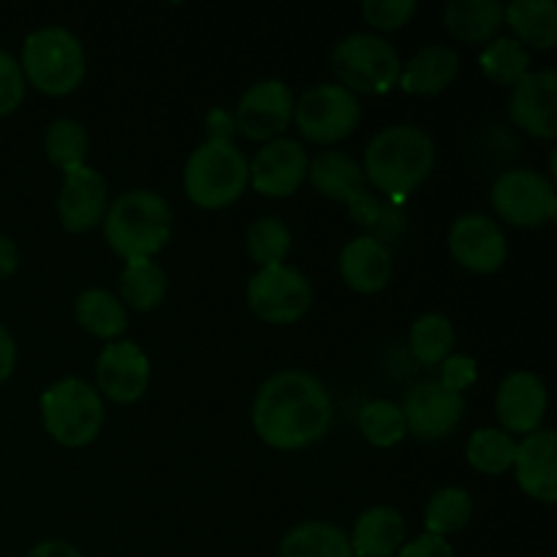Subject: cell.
I'll list each match as a JSON object with an SVG mask.
<instances>
[{
    "label": "cell",
    "mask_w": 557,
    "mask_h": 557,
    "mask_svg": "<svg viewBox=\"0 0 557 557\" xmlns=\"http://www.w3.org/2000/svg\"><path fill=\"white\" fill-rule=\"evenodd\" d=\"M332 424V397L315 375L283 370L261 384L253 400V430L267 446L297 451L315 444Z\"/></svg>",
    "instance_id": "6da1fadb"
},
{
    "label": "cell",
    "mask_w": 557,
    "mask_h": 557,
    "mask_svg": "<svg viewBox=\"0 0 557 557\" xmlns=\"http://www.w3.org/2000/svg\"><path fill=\"white\" fill-rule=\"evenodd\" d=\"M435 166V145L419 125H389L370 139L364 150V180L375 185L386 201L403 205Z\"/></svg>",
    "instance_id": "7a4b0ae2"
},
{
    "label": "cell",
    "mask_w": 557,
    "mask_h": 557,
    "mask_svg": "<svg viewBox=\"0 0 557 557\" xmlns=\"http://www.w3.org/2000/svg\"><path fill=\"white\" fill-rule=\"evenodd\" d=\"M172 234V210L156 190H128L103 215V237L125 261L152 259Z\"/></svg>",
    "instance_id": "3957f363"
},
{
    "label": "cell",
    "mask_w": 557,
    "mask_h": 557,
    "mask_svg": "<svg viewBox=\"0 0 557 557\" xmlns=\"http://www.w3.org/2000/svg\"><path fill=\"white\" fill-rule=\"evenodd\" d=\"M20 69L25 82H30L38 92L63 98L85 79V49L65 27H41L22 44Z\"/></svg>",
    "instance_id": "277c9868"
},
{
    "label": "cell",
    "mask_w": 557,
    "mask_h": 557,
    "mask_svg": "<svg viewBox=\"0 0 557 557\" xmlns=\"http://www.w3.org/2000/svg\"><path fill=\"white\" fill-rule=\"evenodd\" d=\"M183 188L201 210H223L248 188V161L234 141H205L185 163Z\"/></svg>",
    "instance_id": "5b68a950"
},
{
    "label": "cell",
    "mask_w": 557,
    "mask_h": 557,
    "mask_svg": "<svg viewBox=\"0 0 557 557\" xmlns=\"http://www.w3.org/2000/svg\"><path fill=\"white\" fill-rule=\"evenodd\" d=\"M41 419L60 446L79 449L101 435L103 400L87 381L63 379L41 395Z\"/></svg>",
    "instance_id": "8992f818"
},
{
    "label": "cell",
    "mask_w": 557,
    "mask_h": 557,
    "mask_svg": "<svg viewBox=\"0 0 557 557\" xmlns=\"http://www.w3.org/2000/svg\"><path fill=\"white\" fill-rule=\"evenodd\" d=\"M332 71L348 92L381 96L400 82L403 60L386 38L375 33H351L337 41L332 52Z\"/></svg>",
    "instance_id": "52a82bcc"
},
{
    "label": "cell",
    "mask_w": 557,
    "mask_h": 557,
    "mask_svg": "<svg viewBox=\"0 0 557 557\" xmlns=\"http://www.w3.org/2000/svg\"><path fill=\"white\" fill-rule=\"evenodd\" d=\"M362 120L354 92L341 85H315L294 103V123L299 134L315 145H335L348 139Z\"/></svg>",
    "instance_id": "ba28073f"
},
{
    "label": "cell",
    "mask_w": 557,
    "mask_h": 557,
    "mask_svg": "<svg viewBox=\"0 0 557 557\" xmlns=\"http://www.w3.org/2000/svg\"><path fill=\"white\" fill-rule=\"evenodd\" d=\"M310 305H313V286L294 267H261L248 281L250 313L267 324H294L308 313Z\"/></svg>",
    "instance_id": "9c48e42d"
},
{
    "label": "cell",
    "mask_w": 557,
    "mask_h": 557,
    "mask_svg": "<svg viewBox=\"0 0 557 557\" xmlns=\"http://www.w3.org/2000/svg\"><path fill=\"white\" fill-rule=\"evenodd\" d=\"M490 201L495 212L517 228L544 226L557 212L553 180L533 169H509L500 174L490 190Z\"/></svg>",
    "instance_id": "30bf717a"
},
{
    "label": "cell",
    "mask_w": 557,
    "mask_h": 557,
    "mask_svg": "<svg viewBox=\"0 0 557 557\" xmlns=\"http://www.w3.org/2000/svg\"><path fill=\"white\" fill-rule=\"evenodd\" d=\"M294 120V96L288 85L277 79L256 82L239 98L234 125L243 131L250 141H272L292 125Z\"/></svg>",
    "instance_id": "8fae6325"
},
{
    "label": "cell",
    "mask_w": 557,
    "mask_h": 557,
    "mask_svg": "<svg viewBox=\"0 0 557 557\" xmlns=\"http://www.w3.org/2000/svg\"><path fill=\"white\" fill-rule=\"evenodd\" d=\"M400 408L408 433L422 441H441L460 428L466 417V397L444 389L438 381H424L408 392L406 406Z\"/></svg>",
    "instance_id": "7c38bea8"
},
{
    "label": "cell",
    "mask_w": 557,
    "mask_h": 557,
    "mask_svg": "<svg viewBox=\"0 0 557 557\" xmlns=\"http://www.w3.org/2000/svg\"><path fill=\"white\" fill-rule=\"evenodd\" d=\"M308 152L299 141L277 136L267 141L248 163V183H253V190L261 196L286 199L308 180Z\"/></svg>",
    "instance_id": "4fadbf2b"
},
{
    "label": "cell",
    "mask_w": 557,
    "mask_h": 557,
    "mask_svg": "<svg viewBox=\"0 0 557 557\" xmlns=\"http://www.w3.org/2000/svg\"><path fill=\"white\" fill-rule=\"evenodd\" d=\"M449 253L462 270L493 275L506 261V237L493 218L471 212L451 223Z\"/></svg>",
    "instance_id": "5bb4252c"
},
{
    "label": "cell",
    "mask_w": 557,
    "mask_h": 557,
    "mask_svg": "<svg viewBox=\"0 0 557 557\" xmlns=\"http://www.w3.org/2000/svg\"><path fill=\"white\" fill-rule=\"evenodd\" d=\"M96 384L98 395L109 397L120 406L141 400L150 386V359L136 343H112L103 348L96 362Z\"/></svg>",
    "instance_id": "9a60e30c"
},
{
    "label": "cell",
    "mask_w": 557,
    "mask_h": 557,
    "mask_svg": "<svg viewBox=\"0 0 557 557\" xmlns=\"http://www.w3.org/2000/svg\"><path fill=\"white\" fill-rule=\"evenodd\" d=\"M509 114L517 128L536 139L557 136V74L553 69L528 71L509 96Z\"/></svg>",
    "instance_id": "2e32d148"
},
{
    "label": "cell",
    "mask_w": 557,
    "mask_h": 557,
    "mask_svg": "<svg viewBox=\"0 0 557 557\" xmlns=\"http://www.w3.org/2000/svg\"><path fill=\"white\" fill-rule=\"evenodd\" d=\"M495 413L504 424V433H536L547 413V386L531 370H517L506 375L495 395Z\"/></svg>",
    "instance_id": "e0dca14e"
},
{
    "label": "cell",
    "mask_w": 557,
    "mask_h": 557,
    "mask_svg": "<svg viewBox=\"0 0 557 557\" xmlns=\"http://www.w3.org/2000/svg\"><path fill=\"white\" fill-rule=\"evenodd\" d=\"M107 180L90 166L74 169L63 177L58 196V215L65 232H92L107 215Z\"/></svg>",
    "instance_id": "ac0fdd59"
},
{
    "label": "cell",
    "mask_w": 557,
    "mask_h": 557,
    "mask_svg": "<svg viewBox=\"0 0 557 557\" xmlns=\"http://www.w3.org/2000/svg\"><path fill=\"white\" fill-rule=\"evenodd\" d=\"M517 484L525 495L542 504L557 500V435L555 430L539 428L525 435L515 449Z\"/></svg>",
    "instance_id": "d6986e66"
},
{
    "label": "cell",
    "mask_w": 557,
    "mask_h": 557,
    "mask_svg": "<svg viewBox=\"0 0 557 557\" xmlns=\"http://www.w3.org/2000/svg\"><path fill=\"white\" fill-rule=\"evenodd\" d=\"M341 277L351 292L379 294L389 286L392 253L373 237H357L341 250Z\"/></svg>",
    "instance_id": "ffe728a7"
},
{
    "label": "cell",
    "mask_w": 557,
    "mask_h": 557,
    "mask_svg": "<svg viewBox=\"0 0 557 557\" xmlns=\"http://www.w3.org/2000/svg\"><path fill=\"white\" fill-rule=\"evenodd\" d=\"M460 74V54L446 44H428L400 71L403 87L411 96H438Z\"/></svg>",
    "instance_id": "44dd1931"
},
{
    "label": "cell",
    "mask_w": 557,
    "mask_h": 557,
    "mask_svg": "<svg viewBox=\"0 0 557 557\" xmlns=\"http://www.w3.org/2000/svg\"><path fill=\"white\" fill-rule=\"evenodd\" d=\"M354 557H392L406 544V520L397 509L375 506L368 509L354 525L351 539Z\"/></svg>",
    "instance_id": "7402d4cb"
},
{
    "label": "cell",
    "mask_w": 557,
    "mask_h": 557,
    "mask_svg": "<svg viewBox=\"0 0 557 557\" xmlns=\"http://www.w3.org/2000/svg\"><path fill=\"white\" fill-rule=\"evenodd\" d=\"M308 180L321 196L332 201H348L364 190V172L348 152L324 150L308 163Z\"/></svg>",
    "instance_id": "603a6c76"
},
{
    "label": "cell",
    "mask_w": 557,
    "mask_h": 557,
    "mask_svg": "<svg viewBox=\"0 0 557 557\" xmlns=\"http://www.w3.org/2000/svg\"><path fill=\"white\" fill-rule=\"evenodd\" d=\"M504 25L498 0H451L444 5V27L462 44H490Z\"/></svg>",
    "instance_id": "cb8c5ba5"
},
{
    "label": "cell",
    "mask_w": 557,
    "mask_h": 557,
    "mask_svg": "<svg viewBox=\"0 0 557 557\" xmlns=\"http://www.w3.org/2000/svg\"><path fill=\"white\" fill-rule=\"evenodd\" d=\"M504 25L515 30L517 41L536 52H549L557 44L555 0H515L504 9Z\"/></svg>",
    "instance_id": "d4e9b609"
},
{
    "label": "cell",
    "mask_w": 557,
    "mask_h": 557,
    "mask_svg": "<svg viewBox=\"0 0 557 557\" xmlns=\"http://www.w3.org/2000/svg\"><path fill=\"white\" fill-rule=\"evenodd\" d=\"M281 557H354L348 536L332 522H302L281 542Z\"/></svg>",
    "instance_id": "484cf974"
},
{
    "label": "cell",
    "mask_w": 557,
    "mask_h": 557,
    "mask_svg": "<svg viewBox=\"0 0 557 557\" xmlns=\"http://www.w3.org/2000/svg\"><path fill=\"white\" fill-rule=\"evenodd\" d=\"M74 313L82 330L96 337H103V341H114L128 326L125 305L120 302V297L103 292V288H87V292H82L76 297Z\"/></svg>",
    "instance_id": "4316f807"
},
{
    "label": "cell",
    "mask_w": 557,
    "mask_h": 557,
    "mask_svg": "<svg viewBox=\"0 0 557 557\" xmlns=\"http://www.w3.org/2000/svg\"><path fill=\"white\" fill-rule=\"evenodd\" d=\"M166 272L152 259L125 261L123 272H120V302L141 310V313L156 310L166 297Z\"/></svg>",
    "instance_id": "83f0119b"
},
{
    "label": "cell",
    "mask_w": 557,
    "mask_h": 557,
    "mask_svg": "<svg viewBox=\"0 0 557 557\" xmlns=\"http://www.w3.org/2000/svg\"><path fill=\"white\" fill-rule=\"evenodd\" d=\"M348 212H351V221L359 223L362 228H368V237L379 239V243H389V239L400 237V232L406 228V215H403L400 205H392V201H381L379 196L370 194L368 188L359 196H354L348 201Z\"/></svg>",
    "instance_id": "f1b7e54d"
},
{
    "label": "cell",
    "mask_w": 557,
    "mask_h": 557,
    "mask_svg": "<svg viewBox=\"0 0 557 557\" xmlns=\"http://www.w3.org/2000/svg\"><path fill=\"white\" fill-rule=\"evenodd\" d=\"M44 150H47L49 163H52L54 169L69 174L74 172V169L87 166V150H90V141H87L85 128H82L76 120L58 117L47 128V136H44Z\"/></svg>",
    "instance_id": "f546056e"
},
{
    "label": "cell",
    "mask_w": 557,
    "mask_h": 557,
    "mask_svg": "<svg viewBox=\"0 0 557 557\" xmlns=\"http://www.w3.org/2000/svg\"><path fill=\"white\" fill-rule=\"evenodd\" d=\"M408 343H411V354L417 357L419 364L435 368V364H441L451 354V346H455V326H451V321L446 315L424 313L413 321Z\"/></svg>",
    "instance_id": "4dcf8cb0"
},
{
    "label": "cell",
    "mask_w": 557,
    "mask_h": 557,
    "mask_svg": "<svg viewBox=\"0 0 557 557\" xmlns=\"http://www.w3.org/2000/svg\"><path fill=\"white\" fill-rule=\"evenodd\" d=\"M515 438L504 430L495 428H482L471 435L468 441V462L471 468H476L484 476H500V473L509 471L515 466Z\"/></svg>",
    "instance_id": "1f68e13d"
},
{
    "label": "cell",
    "mask_w": 557,
    "mask_h": 557,
    "mask_svg": "<svg viewBox=\"0 0 557 557\" xmlns=\"http://www.w3.org/2000/svg\"><path fill=\"white\" fill-rule=\"evenodd\" d=\"M471 511L473 500L466 490L444 487L430 498L428 511H424V528L430 536L446 539L471 522Z\"/></svg>",
    "instance_id": "d6a6232c"
},
{
    "label": "cell",
    "mask_w": 557,
    "mask_h": 557,
    "mask_svg": "<svg viewBox=\"0 0 557 557\" xmlns=\"http://www.w3.org/2000/svg\"><path fill=\"white\" fill-rule=\"evenodd\" d=\"M479 65H482L484 76L495 85L515 87L522 76L528 74V65H531V54L525 52L517 38H495L493 44H487L479 58Z\"/></svg>",
    "instance_id": "836d02e7"
},
{
    "label": "cell",
    "mask_w": 557,
    "mask_h": 557,
    "mask_svg": "<svg viewBox=\"0 0 557 557\" xmlns=\"http://www.w3.org/2000/svg\"><path fill=\"white\" fill-rule=\"evenodd\" d=\"M359 430H362L364 441L379 446V449H389V446L400 444L408 433L403 408L392 400L368 403L359 413Z\"/></svg>",
    "instance_id": "e575fe53"
},
{
    "label": "cell",
    "mask_w": 557,
    "mask_h": 557,
    "mask_svg": "<svg viewBox=\"0 0 557 557\" xmlns=\"http://www.w3.org/2000/svg\"><path fill=\"white\" fill-rule=\"evenodd\" d=\"M292 250V232L277 218H261L248 228V253L259 267L283 264Z\"/></svg>",
    "instance_id": "d590c367"
},
{
    "label": "cell",
    "mask_w": 557,
    "mask_h": 557,
    "mask_svg": "<svg viewBox=\"0 0 557 557\" xmlns=\"http://www.w3.org/2000/svg\"><path fill=\"white\" fill-rule=\"evenodd\" d=\"M417 14V0H364L362 16L375 30H400Z\"/></svg>",
    "instance_id": "8d00e7d4"
},
{
    "label": "cell",
    "mask_w": 557,
    "mask_h": 557,
    "mask_svg": "<svg viewBox=\"0 0 557 557\" xmlns=\"http://www.w3.org/2000/svg\"><path fill=\"white\" fill-rule=\"evenodd\" d=\"M25 98V76L20 63L0 49V117L16 112Z\"/></svg>",
    "instance_id": "74e56055"
},
{
    "label": "cell",
    "mask_w": 557,
    "mask_h": 557,
    "mask_svg": "<svg viewBox=\"0 0 557 557\" xmlns=\"http://www.w3.org/2000/svg\"><path fill=\"white\" fill-rule=\"evenodd\" d=\"M476 362H473L471 357H466V354H449V357L441 362L438 384L444 386V389L462 395L468 386L476 384Z\"/></svg>",
    "instance_id": "f35d334b"
},
{
    "label": "cell",
    "mask_w": 557,
    "mask_h": 557,
    "mask_svg": "<svg viewBox=\"0 0 557 557\" xmlns=\"http://www.w3.org/2000/svg\"><path fill=\"white\" fill-rule=\"evenodd\" d=\"M397 557H455V549H451V544L446 539L424 533V536L403 544Z\"/></svg>",
    "instance_id": "ab89813d"
},
{
    "label": "cell",
    "mask_w": 557,
    "mask_h": 557,
    "mask_svg": "<svg viewBox=\"0 0 557 557\" xmlns=\"http://www.w3.org/2000/svg\"><path fill=\"white\" fill-rule=\"evenodd\" d=\"M205 128H207V141H232V134L237 131V125H234L232 112L215 107L210 114H207Z\"/></svg>",
    "instance_id": "60d3db41"
},
{
    "label": "cell",
    "mask_w": 557,
    "mask_h": 557,
    "mask_svg": "<svg viewBox=\"0 0 557 557\" xmlns=\"http://www.w3.org/2000/svg\"><path fill=\"white\" fill-rule=\"evenodd\" d=\"M14 364H16L14 337H11L9 330L0 324V384L11 379V373H14Z\"/></svg>",
    "instance_id": "b9f144b4"
},
{
    "label": "cell",
    "mask_w": 557,
    "mask_h": 557,
    "mask_svg": "<svg viewBox=\"0 0 557 557\" xmlns=\"http://www.w3.org/2000/svg\"><path fill=\"white\" fill-rule=\"evenodd\" d=\"M27 557H82L79 549L71 547L69 542H60V539H49V542L36 544V547L27 553Z\"/></svg>",
    "instance_id": "7bdbcfd3"
},
{
    "label": "cell",
    "mask_w": 557,
    "mask_h": 557,
    "mask_svg": "<svg viewBox=\"0 0 557 557\" xmlns=\"http://www.w3.org/2000/svg\"><path fill=\"white\" fill-rule=\"evenodd\" d=\"M16 267H20V250H16V245L9 237L0 234V281L14 275Z\"/></svg>",
    "instance_id": "ee69618b"
}]
</instances>
